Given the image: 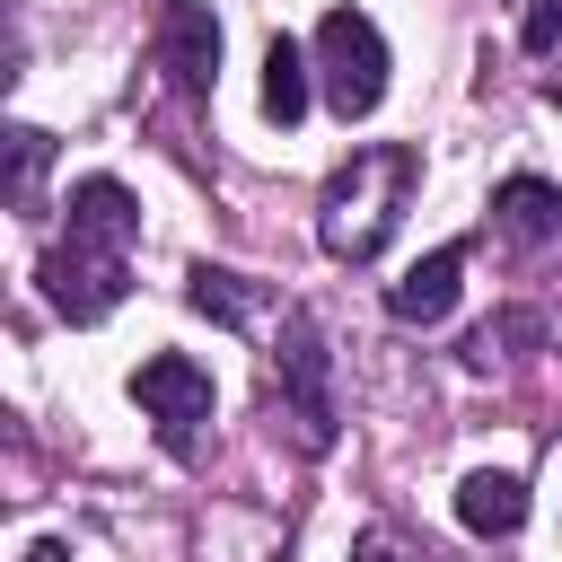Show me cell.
<instances>
[{
  "label": "cell",
  "instance_id": "8fae6325",
  "mask_svg": "<svg viewBox=\"0 0 562 562\" xmlns=\"http://www.w3.org/2000/svg\"><path fill=\"white\" fill-rule=\"evenodd\" d=\"M307 79H316V70H307V53H299L290 35H272V44H263V114H272L281 132L307 114Z\"/></svg>",
  "mask_w": 562,
  "mask_h": 562
},
{
  "label": "cell",
  "instance_id": "52a82bcc",
  "mask_svg": "<svg viewBox=\"0 0 562 562\" xmlns=\"http://www.w3.org/2000/svg\"><path fill=\"white\" fill-rule=\"evenodd\" d=\"M70 246H97V255H123L132 237H140V202L114 184V176H79L70 184Z\"/></svg>",
  "mask_w": 562,
  "mask_h": 562
},
{
  "label": "cell",
  "instance_id": "277c9868",
  "mask_svg": "<svg viewBox=\"0 0 562 562\" xmlns=\"http://www.w3.org/2000/svg\"><path fill=\"white\" fill-rule=\"evenodd\" d=\"M132 404L158 422V439H167L176 457H193V439H202V422H211V369L184 360V351H149V360L132 369Z\"/></svg>",
  "mask_w": 562,
  "mask_h": 562
},
{
  "label": "cell",
  "instance_id": "6da1fadb",
  "mask_svg": "<svg viewBox=\"0 0 562 562\" xmlns=\"http://www.w3.org/2000/svg\"><path fill=\"white\" fill-rule=\"evenodd\" d=\"M413 184H422V158H413L404 140H369V149H351V158L334 167L325 202H316V237H325V255H334V263H369V255L395 237Z\"/></svg>",
  "mask_w": 562,
  "mask_h": 562
},
{
  "label": "cell",
  "instance_id": "e0dca14e",
  "mask_svg": "<svg viewBox=\"0 0 562 562\" xmlns=\"http://www.w3.org/2000/svg\"><path fill=\"white\" fill-rule=\"evenodd\" d=\"M553 105H562V79H553Z\"/></svg>",
  "mask_w": 562,
  "mask_h": 562
},
{
  "label": "cell",
  "instance_id": "9c48e42d",
  "mask_svg": "<svg viewBox=\"0 0 562 562\" xmlns=\"http://www.w3.org/2000/svg\"><path fill=\"white\" fill-rule=\"evenodd\" d=\"M457 518H465V536H518L527 527V483L501 474V465H474L457 483Z\"/></svg>",
  "mask_w": 562,
  "mask_h": 562
},
{
  "label": "cell",
  "instance_id": "5bb4252c",
  "mask_svg": "<svg viewBox=\"0 0 562 562\" xmlns=\"http://www.w3.org/2000/svg\"><path fill=\"white\" fill-rule=\"evenodd\" d=\"M518 35H527V53H553L562 44V0H518Z\"/></svg>",
  "mask_w": 562,
  "mask_h": 562
},
{
  "label": "cell",
  "instance_id": "4fadbf2b",
  "mask_svg": "<svg viewBox=\"0 0 562 562\" xmlns=\"http://www.w3.org/2000/svg\"><path fill=\"white\" fill-rule=\"evenodd\" d=\"M44 167H53V140H44L35 123H18V132H9V202H18V211H35Z\"/></svg>",
  "mask_w": 562,
  "mask_h": 562
},
{
  "label": "cell",
  "instance_id": "7c38bea8",
  "mask_svg": "<svg viewBox=\"0 0 562 562\" xmlns=\"http://www.w3.org/2000/svg\"><path fill=\"white\" fill-rule=\"evenodd\" d=\"M184 307H193V316H211V325H246V281H237V272H220V263H193Z\"/></svg>",
  "mask_w": 562,
  "mask_h": 562
},
{
  "label": "cell",
  "instance_id": "2e32d148",
  "mask_svg": "<svg viewBox=\"0 0 562 562\" xmlns=\"http://www.w3.org/2000/svg\"><path fill=\"white\" fill-rule=\"evenodd\" d=\"M351 562H395V553H386V544L369 536V544H351Z\"/></svg>",
  "mask_w": 562,
  "mask_h": 562
},
{
  "label": "cell",
  "instance_id": "7a4b0ae2",
  "mask_svg": "<svg viewBox=\"0 0 562 562\" xmlns=\"http://www.w3.org/2000/svg\"><path fill=\"white\" fill-rule=\"evenodd\" d=\"M272 386H281V413L299 430L307 457L334 448V351H325V325L307 307L281 316V351H272Z\"/></svg>",
  "mask_w": 562,
  "mask_h": 562
},
{
  "label": "cell",
  "instance_id": "30bf717a",
  "mask_svg": "<svg viewBox=\"0 0 562 562\" xmlns=\"http://www.w3.org/2000/svg\"><path fill=\"white\" fill-rule=\"evenodd\" d=\"M492 228L518 237V246L562 237V184H544V176H509V184L492 193Z\"/></svg>",
  "mask_w": 562,
  "mask_h": 562
},
{
  "label": "cell",
  "instance_id": "9a60e30c",
  "mask_svg": "<svg viewBox=\"0 0 562 562\" xmlns=\"http://www.w3.org/2000/svg\"><path fill=\"white\" fill-rule=\"evenodd\" d=\"M26 562H70V544H61V536H35V544H26Z\"/></svg>",
  "mask_w": 562,
  "mask_h": 562
},
{
  "label": "cell",
  "instance_id": "3957f363",
  "mask_svg": "<svg viewBox=\"0 0 562 562\" xmlns=\"http://www.w3.org/2000/svg\"><path fill=\"white\" fill-rule=\"evenodd\" d=\"M316 79H325V105L342 123L378 114V97H386V35H378L369 9H325V26H316Z\"/></svg>",
  "mask_w": 562,
  "mask_h": 562
},
{
  "label": "cell",
  "instance_id": "5b68a950",
  "mask_svg": "<svg viewBox=\"0 0 562 562\" xmlns=\"http://www.w3.org/2000/svg\"><path fill=\"white\" fill-rule=\"evenodd\" d=\"M35 290L53 299V316L97 325V316H114V307H123V255H97V246H53V255L35 263Z\"/></svg>",
  "mask_w": 562,
  "mask_h": 562
},
{
  "label": "cell",
  "instance_id": "8992f818",
  "mask_svg": "<svg viewBox=\"0 0 562 562\" xmlns=\"http://www.w3.org/2000/svg\"><path fill=\"white\" fill-rule=\"evenodd\" d=\"M158 61L176 88H211L220 79V18L211 0H167L158 9Z\"/></svg>",
  "mask_w": 562,
  "mask_h": 562
},
{
  "label": "cell",
  "instance_id": "ba28073f",
  "mask_svg": "<svg viewBox=\"0 0 562 562\" xmlns=\"http://www.w3.org/2000/svg\"><path fill=\"white\" fill-rule=\"evenodd\" d=\"M457 281H465V246H430L395 290H386V307H395V325H439L448 307H457Z\"/></svg>",
  "mask_w": 562,
  "mask_h": 562
}]
</instances>
